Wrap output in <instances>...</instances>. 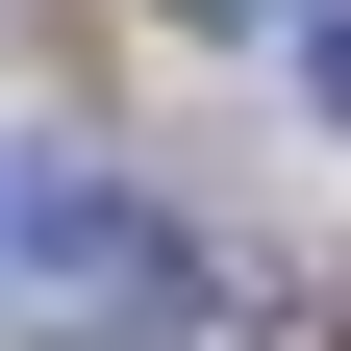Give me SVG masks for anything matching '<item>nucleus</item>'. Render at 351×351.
Returning a JSON list of instances; mask_svg holds the SVG:
<instances>
[{
    "label": "nucleus",
    "instance_id": "obj_1",
    "mask_svg": "<svg viewBox=\"0 0 351 351\" xmlns=\"http://www.w3.org/2000/svg\"><path fill=\"white\" fill-rule=\"evenodd\" d=\"M201 226L101 151H0V351H201Z\"/></svg>",
    "mask_w": 351,
    "mask_h": 351
},
{
    "label": "nucleus",
    "instance_id": "obj_2",
    "mask_svg": "<svg viewBox=\"0 0 351 351\" xmlns=\"http://www.w3.org/2000/svg\"><path fill=\"white\" fill-rule=\"evenodd\" d=\"M301 101H326V125H351V0H301Z\"/></svg>",
    "mask_w": 351,
    "mask_h": 351
},
{
    "label": "nucleus",
    "instance_id": "obj_3",
    "mask_svg": "<svg viewBox=\"0 0 351 351\" xmlns=\"http://www.w3.org/2000/svg\"><path fill=\"white\" fill-rule=\"evenodd\" d=\"M201 25H226V0H201Z\"/></svg>",
    "mask_w": 351,
    "mask_h": 351
},
{
    "label": "nucleus",
    "instance_id": "obj_4",
    "mask_svg": "<svg viewBox=\"0 0 351 351\" xmlns=\"http://www.w3.org/2000/svg\"><path fill=\"white\" fill-rule=\"evenodd\" d=\"M326 351H351V326H326Z\"/></svg>",
    "mask_w": 351,
    "mask_h": 351
}]
</instances>
